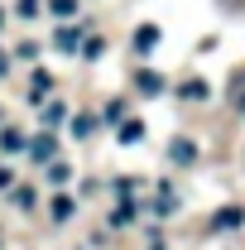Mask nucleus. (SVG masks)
<instances>
[{"label":"nucleus","mask_w":245,"mask_h":250,"mask_svg":"<svg viewBox=\"0 0 245 250\" xmlns=\"http://www.w3.org/2000/svg\"><path fill=\"white\" fill-rule=\"evenodd\" d=\"M0 72H5V53H0Z\"/></svg>","instance_id":"nucleus-16"},{"label":"nucleus","mask_w":245,"mask_h":250,"mask_svg":"<svg viewBox=\"0 0 245 250\" xmlns=\"http://www.w3.org/2000/svg\"><path fill=\"white\" fill-rule=\"evenodd\" d=\"M53 48H62V53H72V48H82V29H72V24H62V29L53 34Z\"/></svg>","instance_id":"nucleus-2"},{"label":"nucleus","mask_w":245,"mask_h":250,"mask_svg":"<svg viewBox=\"0 0 245 250\" xmlns=\"http://www.w3.org/2000/svg\"><path fill=\"white\" fill-rule=\"evenodd\" d=\"M0 188H10V173H5V168H0Z\"/></svg>","instance_id":"nucleus-15"},{"label":"nucleus","mask_w":245,"mask_h":250,"mask_svg":"<svg viewBox=\"0 0 245 250\" xmlns=\"http://www.w3.org/2000/svg\"><path fill=\"white\" fill-rule=\"evenodd\" d=\"M154 43H159V29H154V24H144V29H135V48H144V53H149Z\"/></svg>","instance_id":"nucleus-7"},{"label":"nucleus","mask_w":245,"mask_h":250,"mask_svg":"<svg viewBox=\"0 0 245 250\" xmlns=\"http://www.w3.org/2000/svg\"><path fill=\"white\" fill-rule=\"evenodd\" d=\"M173 164H192V145L187 140H173Z\"/></svg>","instance_id":"nucleus-9"},{"label":"nucleus","mask_w":245,"mask_h":250,"mask_svg":"<svg viewBox=\"0 0 245 250\" xmlns=\"http://www.w3.org/2000/svg\"><path fill=\"white\" fill-rule=\"evenodd\" d=\"M212 226H216V231H231V226H241V207H221V212L212 217Z\"/></svg>","instance_id":"nucleus-5"},{"label":"nucleus","mask_w":245,"mask_h":250,"mask_svg":"<svg viewBox=\"0 0 245 250\" xmlns=\"http://www.w3.org/2000/svg\"><path fill=\"white\" fill-rule=\"evenodd\" d=\"M140 135H144V125H140V121H125L121 125V140H125V145H135Z\"/></svg>","instance_id":"nucleus-8"},{"label":"nucleus","mask_w":245,"mask_h":250,"mask_svg":"<svg viewBox=\"0 0 245 250\" xmlns=\"http://www.w3.org/2000/svg\"><path fill=\"white\" fill-rule=\"evenodd\" d=\"M226 96H231V106H236V111H245V72H231V87H226Z\"/></svg>","instance_id":"nucleus-4"},{"label":"nucleus","mask_w":245,"mask_h":250,"mask_svg":"<svg viewBox=\"0 0 245 250\" xmlns=\"http://www.w3.org/2000/svg\"><path fill=\"white\" fill-rule=\"evenodd\" d=\"M29 154L39 159V164H53V154H58V140H53V135H39V140L29 145Z\"/></svg>","instance_id":"nucleus-1"},{"label":"nucleus","mask_w":245,"mask_h":250,"mask_svg":"<svg viewBox=\"0 0 245 250\" xmlns=\"http://www.w3.org/2000/svg\"><path fill=\"white\" fill-rule=\"evenodd\" d=\"M0 149H5V154H24L29 145H24V135H20L15 125H5V130H0Z\"/></svg>","instance_id":"nucleus-3"},{"label":"nucleus","mask_w":245,"mask_h":250,"mask_svg":"<svg viewBox=\"0 0 245 250\" xmlns=\"http://www.w3.org/2000/svg\"><path fill=\"white\" fill-rule=\"evenodd\" d=\"M101 48H106L101 39H87V43H82V53H87V58H101Z\"/></svg>","instance_id":"nucleus-12"},{"label":"nucleus","mask_w":245,"mask_h":250,"mask_svg":"<svg viewBox=\"0 0 245 250\" xmlns=\"http://www.w3.org/2000/svg\"><path fill=\"white\" fill-rule=\"evenodd\" d=\"M48 10H53V15H58V20H67V15H72V10H77V0H48Z\"/></svg>","instance_id":"nucleus-10"},{"label":"nucleus","mask_w":245,"mask_h":250,"mask_svg":"<svg viewBox=\"0 0 245 250\" xmlns=\"http://www.w3.org/2000/svg\"><path fill=\"white\" fill-rule=\"evenodd\" d=\"M62 116H67V106H62V101H58V106H48V111H43V125H58Z\"/></svg>","instance_id":"nucleus-11"},{"label":"nucleus","mask_w":245,"mask_h":250,"mask_svg":"<svg viewBox=\"0 0 245 250\" xmlns=\"http://www.w3.org/2000/svg\"><path fill=\"white\" fill-rule=\"evenodd\" d=\"M39 5H43V0H20V15L29 20V15H34V10H39Z\"/></svg>","instance_id":"nucleus-14"},{"label":"nucleus","mask_w":245,"mask_h":250,"mask_svg":"<svg viewBox=\"0 0 245 250\" xmlns=\"http://www.w3.org/2000/svg\"><path fill=\"white\" fill-rule=\"evenodd\" d=\"M53 217H58V221L72 217V202H67V197H58V202H53Z\"/></svg>","instance_id":"nucleus-13"},{"label":"nucleus","mask_w":245,"mask_h":250,"mask_svg":"<svg viewBox=\"0 0 245 250\" xmlns=\"http://www.w3.org/2000/svg\"><path fill=\"white\" fill-rule=\"evenodd\" d=\"M135 82H140V92H144V96H154L159 87H163V77H159V72H149V67H144V72H140Z\"/></svg>","instance_id":"nucleus-6"}]
</instances>
